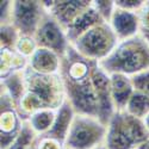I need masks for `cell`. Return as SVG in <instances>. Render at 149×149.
I'll return each instance as SVG.
<instances>
[]
</instances>
